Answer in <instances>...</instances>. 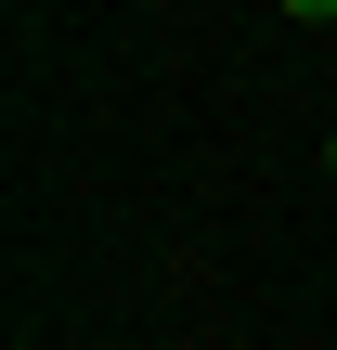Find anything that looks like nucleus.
I'll list each match as a JSON object with an SVG mask.
<instances>
[{
  "label": "nucleus",
  "instance_id": "f257e3e1",
  "mask_svg": "<svg viewBox=\"0 0 337 350\" xmlns=\"http://www.w3.org/2000/svg\"><path fill=\"white\" fill-rule=\"evenodd\" d=\"M325 169H337V143H325Z\"/></svg>",
  "mask_w": 337,
  "mask_h": 350
}]
</instances>
